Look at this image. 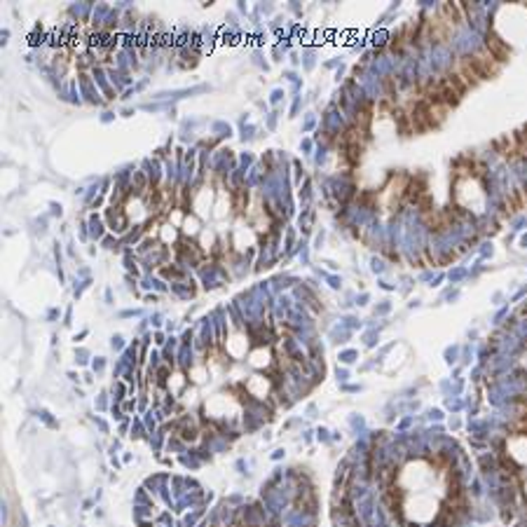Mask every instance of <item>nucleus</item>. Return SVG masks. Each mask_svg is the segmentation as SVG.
Returning a JSON list of instances; mask_svg holds the SVG:
<instances>
[{"instance_id": "1", "label": "nucleus", "mask_w": 527, "mask_h": 527, "mask_svg": "<svg viewBox=\"0 0 527 527\" xmlns=\"http://www.w3.org/2000/svg\"><path fill=\"white\" fill-rule=\"evenodd\" d=\"M469 59H471V63H474V68L478 70V75H481L483 80H490V77H495L499 73V68H502V63H499L485 47L481 49V52L471 54Z\"/></svg>"}, {"instance_id": "2", "label": "nucleus", "mask_w": 527, "mask_h": 527, "mask_svg": "<svg viewBox=\"0 0 527 527\" xmlns=\"http://www.w3.org/2000/svg\"><path fill=\"white\" fill-rule=\"evenodd\" d=\"M453 73L460 77V80L467 84V87H476V84L483 80V77L478 75V70L474 68V63H471L469 56H462V59H457Z\"/></svg>"}, {"instance_id": "3", "label": "nucleus", "mask_w": 527, "mask_h": 527, "mask_svg": "<svg viewBox=\"0 0 527 527\" xmlns=\"http://www.w3.org/2000/svg\"><path fill=\"white\" fill-rule=\"evenodd\" d=\"M485 49L495 56V59L499 61V63H504V61H509L511 59V47L506 45V42L499 38L497 33H488V40H485Z\"/></svg>"}, {"instance_id": "4", "label": "nucleus", "mask_w": 527, "mask_h": 527, "mask_svg": "<svg viewBox=\"0 0 527 527\" xmlns=\"http://www.w3.org/2000/svg\"><path fill=\"white\" fill-rule=\"evenodd\" d=\"M495 148L499 152L504 155L506 160H511V162H516V160H520V152H518V143H516V136H502L499 141H495Z\"/></svg>"}, {"instance_id": "5", "label": "nucleus", "mask_w": 527, "mask_h": 527, "mask_svg": "<svg viewBox=\"0 0 527 527\" xmlns=\"http://www.w3.org/2000/svg\"><path fill=\"white\" fill-rule=\"evenodd\" d=\"M424 221H427L429 228L436 230V232L445 230L448 225H450L448 214H445V211H438V209H434V211H429V214H424Z\"/></svg>"}, {"instance_id": "6", "label": "nucleus", "mask_w": 527, "mask_h": 527, "mask_svg": "<svg viewBox=\"0 0 527 527\" xmlns=\"http://www.w3.org/2000/svg\"><path fill=\"white\" fill-rule=\"evenodd\" d=\"M441 12L448 17V24H460L462 21V14H460V7L453 5V3H443Z\"/></svg>"}, {"instance_id": "7", "label": "nucleus", "mask_w": 527, "mask_h": 527, "mask_svg": "<svg viewBox=\"0 0 527 527\" xmlns=\"http://www.w3.org/2000/svg\"><path fill=\"white\" fill-rule=\"evenodd\" d=\"M516 143H518V152H520V157L523 160H527V124L523 126V129H518L516 134Z\"/></svg>"}, {"instance_id": "8", "label": "nucleus", "mask_w": 527, "mask_h": 527, "mask_svg": "<svg viewBox=\"0 0 527 527\" xmlns=\"http://www.w3.org/2000/svg\"><path fill=\"white\" fill-rule=\"evenodd\" d=\"M249 389L256 393V396H263V393H267V389H270V382H267L265 377H256V379H251L249 382Z\"/></svg>"}, {"instance_id": "9", "label": "nucleus", "mask_w": 527, "mask_h": 527, "mask_svg": "<svg viewBox=\"0 0 527 527\" xmlns=\"http://www.w3.org/2000/svg\"><path fill=\"white\" fill-rule=\"evenodd\" d=\"M415 204H417V207H419L422 211H424V214H429V211H434V202H431V197H429V193L422 195Z\"/></svg>"}]
</instances>
